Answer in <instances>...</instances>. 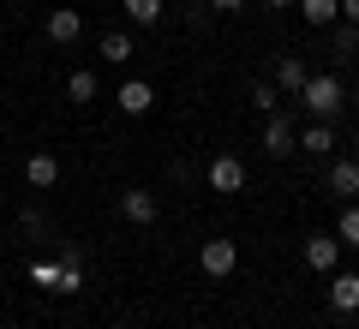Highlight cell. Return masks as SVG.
<instances>
[{"label":"cell","instance_id":"6da1fadb","mask_svg":"<svg viewBox=\"0 0 359 329\" xmlns=\"http://www.w3.org/2000/svg\"><path fill=\"white\" fill-rule=\"evenodd\" d=\"M299 96H306V108H311V114H318V120H330L335 114V108H341V78H330V72H323V78H306V90H299Z\"/></svg>","mask_w":359,"mask_h":329},{"label":"cell","instance_id":"7a4b0ae2","mask_svg":"<svg viewBox=\"0 0 359 329\" xmlns=\"http://www.w3.org/2000/svg\"><path fill=\"white\" fill-rule=\"evenodd\" d=\"M306 264L318 269V276H335V264H341V240H335V234H311V240H306Z\"/></svg>","mask_w":359,"mask_h":329},{"label":"cell","instance_id":"3957f363","mask_svg":"<svg viewBox=\"0 0 359 329\" xmlns=\"http://www.w3.org/2000/svg\"><path fill=\"white\" fill-rule=\"evenodd\" d=\"M198 264H204V276H233V264H240V246H233V240H204Z\"/></svg>","mask_w":359,"mask_h":329},{"label":"cell","instance_id":"277c9868","mask_svg":"<svg viewBox=\"0 0 359 329\" xmlns=\"http://www.w3.org/2000/svg\"><path fill=\"white\" fill-rule=\"evenodd\" d=\"M114 102H120V114H150V108H156V90L144 84V78H126V84L114 90Z\"/></svg>","mask_w":359,"mask_h":329},{"label":"cell","instance_id":"5b68a950","mask_svg":"<svg viewBox=\"0 0 359 329\" xmlns=\"http://www.w3.org/2000/svg\"><path fill=\"white\" fill-rule=\"evenodd\" d=\"M264 150H269V156H287V150H299V132L287 126L282 114H269V120H264Z\"/></svg>","mask_w":359,"mask_h":329},{"label":"cell","instance_id":"8992f818","mask_svg":"<svg viewBox=\"0 0 359 329\" xmlns=\"http://www.w3.org/2000/svg\"><path fill=\"white\" fill-rule=\"evenodd\" d=\"M210 186L216 192H240L245 186V162L240 156H216V162H210Z\"/></svg>","mask_w":359,"mask_h":329},{"label":"cell","instance_id":"52a82bcc","mask_svg":"<svg viewBox=\"0 0 359 329\" xmlns=\"http://www.w3.org/2000/svg\"><path fill=\"white\" fill-rule=\"evenodd\" d=\"M120 215L138 222V228H150L156 222V192H126V198H120Z\"/></svg>","mask_w":359,"mask_h":329},{"label":"cell","instance_id":"ba28073f","mask_svg":"<svg viewBox=\"0 0 359 329\" xmlns=\"http://www.w3.org/2000/svg\"><path fill=\"white\" fill-rule=\"evenodd\" d=\"M25 180H30V186H36V192H48L54 180H60V162H54L48 150H36V156H30V162H25Z\"/></svg>","mask_w":359,"mask_h":329},{"label":"cell","instance_id":"9c48e42d","mask_svg":"<svg viewBox=\"0 0 359 329\" xmlns=\"http://www.w3.org/2000/svg\"><path fill=\"white\" fill-rule=\"evenodd\" d=\"M330 305L335 311H359V276L353 269H341V276L330 281Z\"/></svg>","mask_w":359,"mask_h":329},{"label":"cell","instance_id":"30bf717a","mask_svg":"<svg viewBox=\"0 0 359 329\" xmlns=\"http://www.w3.org/2000/svg\"><path fill=\"white\" fill-rule=\"evenodd\" d=\"M78 36H84V18H78L72 6H60V13L48 18V42H78Z\"/></svg>","mask_w":359,"mask_h":329},{"label":"cell","instance_id":"8fae6325","mask_svg":"<svg viewBox=\"0 0 359 329\" xmlns=\"http://www.w3.org/2000/svg\"><path fill=\"white\" fill-rule=\"evenodd\" d=\"M299 150H311V156H330V150H335V132H330V120H311V126L299 132Z\"/></svg>","mask_w":359,"mask_h":329},{"label":"cell","instance_id":"7c38bea8","mask_svg":"<svg viewBox=\"0 0 359 329\" xmlns=\"http://www.w3.org/2000/svg\"><path fill=\"white\" fill-rule=\"evenodd\" d=\"M330 192H341V198L353 203L359 198V162H335L330 168Z\"/></svg>","mask_w":359,"mask_h":329},{"label":"cell","instance_id":"4fadbf2b","mask_svg":"<svg viewBox=\"0 0 359 329\" xmlns=\"http://www.w3.org/2000/svg\"><path fill=\"white\" fill-rule=\"evenodd\" d=\"M299 13H306V25H335V18H341V0H299Z\"/></svg>","mask_w":359,"mask_h":329},{"label":"cell","instance_id":"5bb4252c","mask_svg":"<svg viewBox=\"0 0 359 329\" xmlns=\"http://www.w3.org/2000/svg\"><path fill=\"white\" fill-rule=\"evenodd\" d=\"M102 60L108 66H126L132 60V36H126V30H108V36H102Z\"/></svg>","mask_w":359,"mask_h":329},{"label":"cell","instance_id":"9a60e30c","mask_svg":"<svg viewBox=\"0 0 359 329\" xmlns=\"http://www.w3.org/2000/svg\"><path fill=\"white\" fill-rule=\"evenodd\" d=\"M306 78H311V72H306V60H294V54L276 66V84H282V90H306Z\"/></svg>","mask_w":359,"mask_h":329},{"label":"cell","instance_id":"2e32d148","mask_svg":"<svg viewBox=\"0 0 359 329\" xmlns=\"http://www.w3.org/2000/svg\"><path fill=\"white\" fill-rule=\"evenodd\" d=\"M84 288V269H78V252L60 257V281H54V293H78Z\"/></svg>","mask_w":359,"mask_h":329},{"label":"cell","instance_id":"e0dca14e","mask_svg":"<svg viewBox=\"0 0 359 329\" xmlns=\"http://www.w3.org/2000/svg\"><path fill=\"white\" fill-rule=\"evenodd\" d=\"M120 6L132 13V25H156L162 18V0H120Z\"/></svg>","mask_w":359,"mask_h":329},{"label":"cell","instance_id":"ac0fdd59","mask_svg":"<svg viewBox=\"0 0 359 329\" xmlns=\"http://www.w3.org/2000/svg\"><path fill=\"white\" fill-rule=\"evenodd\" d=\"M66 96H72V102H90V96H96V72H72V78H66Z\"/></svg>","mask_w":359,"mask_h":329},{"label":"cell","instance_id":"d6986e66","mask_svg":"<svg viewBox=\"0 0 359 329\" xmlns=\"http://www.w3.org/2000/svg\"><path fill=\"white\" fill-rule=\"evenodd\" d=\"M252 108H257L264 120H269V114H282V108H276V84H257V90H252Z\"/></svg>","mask_w":359,"mask_h":329},{"label":"cell","instance_id":"ffe728a7","mask_svg":"<svg viewBox=\"0 0 359 329\" xmlns=\"http://www.w3.org/2000/svg\"><path fill=\"white\" fill-rule=\"evenodd\" d=\"M30 281H36V288H54V281H60V264H48V257H36V264H30Z\"/></svg>","mask_w":359,"mask_h":329},{"label":"cell","instance_id":"44dd1931","mask_svg":"<svg viewBox=\"0 0 359 329\" xmlns=\"http://www.w3.org/2000/svg\"><path fill=\"white\" fill-rule=\"evenodd\" d=\"M335 234H341L347 246H359V203H347V210H341V228H335Z\"/></svg>","mask_w":359,"mask_h":329},{"label":"cell","instance_id":"7402d4cb","mask_svg":"<svg viewBox=\"0 0 359 329\" xmlns=\"http://www.w3.org/2000/svg\"><path fill=\"white\" fill-rule=\"evenodd\" d=\"M353 42H359V25H341V30H335V48H341V54L353 48Z\"/></svg>","mask_w":359,"mask_h":329},{"label":"cell","instance_id":"603a6c76","mask_svg":"<svg viewBox=\"0 0 359 329\" xmlns=\"http://www.w3.org/2000/svg\"><path fill=\"white\" fill-rule=\"evenodd\" d=\"M341 18H347V25H359V0H341Z\"/></svg>","mask_w":359,"mask_h":329},{"label":"cell","instance_id":"cb8c5ba5","mask_svg":"<svg viewBox=\"0 0 359 329\" xmlns=\"http://www.w3.org/2000/svg\"><path fill=\"white\" fill-rule=\"evenodd\" d=\"M210 6H216V13H240L245 0H210Z\"/></svg>","mask_w":359,"mask_h":329},{"label":"cell","instance_id":"d4e9b609","mask_svg":"<svg viewBox=\"0 0 359 329\" xmlns=\"http://www.w3.org/2000/svg\"><path fill=\"white\" fill-rule=\"evenodd\" d=\"M269 6H294V0H269Z\"/></svg>","mask_w":359,"mask_h":329},{"label":"cell","instance_id":"484cf974","mask_svg":"<svg viewBox=\"0 0 359 329\" xmlns=\"http://www.w3.org/2000/svg\"><path fill=\"white\" fill-rule=\"evenodd\" d=\"M353 150H359V138H353Z\"/></svg>","mask_w":359,"mask_h":329}]
</instances>
